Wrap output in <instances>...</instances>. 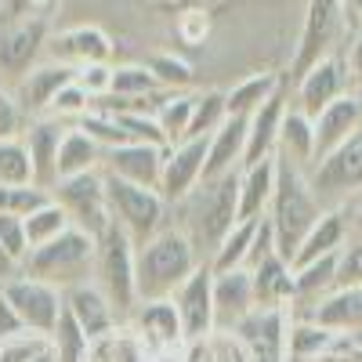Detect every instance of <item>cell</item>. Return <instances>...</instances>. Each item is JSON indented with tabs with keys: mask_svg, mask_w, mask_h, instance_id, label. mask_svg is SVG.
Segmentation results:
<instances>
[{
	"mask_svg": "<svg viewBox=\"0 0 362 362\" xmlns=\"http://www.w3.org/2000/svg\"><path fill=\"white\" fill-rule=\"evenodd\" d=\"M199 268L196 243L185 228H160L148 243L134 247V286L138 305L141 300H163L170 297L192 272Z\"/></svg>",
	"mask_w": 362,
	"mask_h": 362,
	"instance_id": "obj_1",
	"label": "cell"
},
{
	"mask_svg": "<svg viewBox=\"0 0 362 362\" xmlns=\"http://www.w3.org/2000/svg\"><path fill=\"white\" fill-rule=\"evenodd\" d=\"M322 214V203L315 199L312 185H308V174L297 170L293 163H283L279 160V170H276V192H272V203H268V225H272V235H276V254L290 264L300 239L312 232V225L319 221Z\"/></svg>",
	"mask_w": 362,
	"mask_h": 362,
	"instance_id": "obj_2",
	"label": "cell"
},
{
	"mask_svg": "<svg viewBox=\"0 0 362 362\" xmlns=\"http://www.w3.org/2000/svg\"><path fill=\"white\" fill-rule=\"evenodd\" d=\"M95 254H98V239L87 235L83 228H66L62 235H54L51 243L29 250L22 261V272L33 279H44L58 290L87 283L95 276Z\"/></svg>",
	"mask_w": 362,
	"mask_h": 362,
	"instance_id": "obj_3",
	"label": "cell"
},
{
	"mask_svg": "<svg viewBox=\"0 0 362 362\" xmlns=\"http://www.w3.org/2000/svg\"><path fill=\"white\" fill-rule=\"evenodd\" d=\"M235 196H239V170L199 181L189 192V199H181L189 210V225H192V243H203V250L214 254V247L232 232L235 225Z\"/></svg>",
	"mask_w": 362,
	"mask_h": 362,
	"instance_id": "obj_4",
	"label": "cell"
},
{
	"mask_svg": "<svg viewBox=\"0 0 362 362\" xmlns=\"http://www.w3.org/2000/svg\"><path fill=\"white\" fill-rule=\"evenodd\" d=\"M95 283L109 297L116 319H124L138 308V286H134V243L116 221L98 235L95 254Z\"/></svg>",
	"mask_w": 362,
	"mask_h": 362,
	"instance_id": "obj_5",
	"label": "cell"
},
{
	"mask_svg": "<svg viewBox=\"0 0 362 362\" xmlns=\"http://www.w3.org/2000/svg\"><path fill=\"white\" fill-rule=\"evenodd\" d=\"M105 181V199H109V214L112 221L131 235V243L141 247L148 243L160 228H163V218H167V199L156 192V189H141V185H131L124 177H112V174H102Z\"/></svg>",
	"mask_w": 362,
	"mask_h": 362,
	"instance_id": "obj_6",
	"label": "cell"
},
{
	"mask_svg": "<svg viewBox=\"0 0 362 362\" xmlns=\"http://www.w3.org/2000/svg\"><path fill=\"white\" fill-rule=\"evenodd\" d=\"M344 0H308L305 8V25H300V37H297V51H293V62H290V80H297L300 73H308L315 62L337 54V40L344 33Z\"/></svg>",
	"mask_w": 362,
	"mask_h": 362,
	"instance_id": "obj_7",
	"label": "cell"
},
{
	"mask_svg": "<svg viewBox=\"0 0 362 362\" xmlns=\"http://www.w3.org/2000/svg\"><path fill=\"white\" fill-rule=\"evenodd\" d=\"M308 185H312L315 199L322 203V210H326V203L341 206L344 199L362 192V127L344 145H337L334 153H326L319 163H312Z\"/></svg>",
	"mask_w": 362,
	"mask_h": 362,
	"instance_id": "obj_8",
	"label": "cell"
},
{
	"mask_svg": "<svg viewBox=\"0 0 362 362\" xmlns=\"http://www.w3.org/2000/svg\"><path fill=\"white\" fill-rule=\"evenodd\" d=\"M51 199H54V203L69 214L73 228H83L87 235H95V239L112 225L102 170H90V174H76V177H62V181H54Z\"/></svg>",
	"mask_w": 362,
	"mask_h": 362,
	"instance_id": "obj_9",
	"label": "cell"
},
{
	"mask_svg": "<svg viewBox=\"0 0 362 362\" xmlns=\"http://www.w3.org/2000/svg\"><path fill=\"white\" fill-rule=\"evenodd\" d=\"M4 293L11 300V308L18 315V322L25 329H33V334H51L58 315H62V290L44 283V279H33L25 276V272H18L15 279L4 283Z\"/></svg>",
	"mask_w": 362,
	"mask_h": 362,
	"instance_id": "obj_10",
	"label": "cell"
},
{
	"mask_svg": "<svg viewBox=\"0 0 362 362\" xmlns=\"http://www.w3.org/2000/svg\"><path fill=\"white\" fill-rule=\"evenodd\" d=\"M170 300H174V312L181 319L185 341H199V337L218 329V319H214V272H210V264H199L192 276L170 293Z\"/></svg>",
	"mask_w": 362,
	"mask_h": 362,
	"instance_id": "obj_11",
	"label": "cell"
},
{
	"mask_svg": "<svg viewBox=\"0 0 362 362\" xmlns=\"http://www.w3.org/2000/svg\"><path fill=\"white\" fill-rule=\"evenodd\" d=\"M297 105L305 116H319L329 102H337L341 95L351 90V80H348V66H344V54H329L322 62H315L308 73H300L297 80Z\"/></svg>",
	"mask_w": 362,
	"mask_h": 362,
	"instance_id": "obj_12",
	"label": "cell"
},
{
	"mask_svg": "<svg viewBox=\"0 0 362 362\" xmlns=\"http://www.w3.org/2000/svg\"><path fill=\"white\" fill-rule=\"evenodd\" d=\"M163 160H167V148L145 145V141H127V145H116V148H105L102 153V174L124 177V181H131V185L160 192Z\"/></svg>",
	"mask_w": 362,
	"mask_h": 362,
	"instance_id": "obj_13",
	"label": "cell"
},
{
	"mask_svg": "<svg viewBox=\"0 0 362 362\" xmlns=\"http://www.w3.org/2000/svg\"><path fill=\"white\" fill-rule=\"evenodd\" d=\"M112 37L102 25H69L62 33L47 37V58L51 62H62L69 69L90 66V62H109L112 58Z\"/></svg>",
	"mask_w": 362,
	"mask_h": 362,
	"instance_id": "obj_14",
	"label": "cell"
},
{
	"mask_svg": "<svg viewBox=\"0 0 362 362\" xmlns=\"http://www.w3.org/2000/svg\"><path fill=\"white\" fill-rule=\"evenodd\" d=\"M203 160H206V138H189L170 145L160 174V196L167 203L189 199V192L203 181Z\"/></svg>",
	"mask_w": 362,
	"mask_h": 362,
	"instance_id": "obj_15",
	"label": "cell"
},
{
	"mask_svg": "<svg viewBox=\"0 0 362 362\" xmlns=\"http://www.w3.org/2000/svg\"><path fill=\"white\" fill-rule=\"evenodd\" d=\"M131 329L145 341V348L153 351L156 358L177 355L181 348H185L181 319H177V312H174V300H170V297H163V300H141Z\"/></svg>",
	"mask_w": 362,
	"mask_h": 362,
	"instance_id": "obj_16",
	"label": "cell"
},
{
	"mask_svg": "<svg viewBox=\"0 0 362 362\" xmlns=\"http://www.w3.org/2000/svg\"><path fill=\"white\" fill-rule=\"evenodd\" d=\"M47 22H15L0 29V73L22 80L47 47Z\"/></svg>",
	"mask_w": 362,
	"mask_h": 362,
	"instance_id": "obj_17",
	"label": "cell"
},
{
	"mask_svg": "<svg viewBox=\"0 0 362 362\" xmlns=\"http://www.w3.org/2000/svg\"><path fill=\"white\" fill-rule=\"evenodd\" d=\"M62 308L76 319V326L90 337V344H95L98 337H105V334H112V329L119 326V319H116V312L109 305V297L98 290L95 279L66 286L62 290Z\"/></svg>",
	"mask_w": 362,
	"mask_h": 362,
	"instance_id": "obj_18",
	"label": "cell"
},
{
	"mask_svg": "<svg viewBox=\"0 0 362 362\" xmlns=\"http://www.w3.org/2000/svg\"><path fill=\"white\" fill-rule=\"evenodd\" d=\"M73 76H76V69H69V66H62V62H37L33 69H29L22 80H15V102L22 105V112L33 119V116H44L47 112V105H51V98L62 90L66 83H73Z\"/></svg>",
	"mask_w": 362,
	"mask_h": 362,
	"instance_id": "obj_19",
	"label": "cell"
},
{
	"mask_svg": "<svg viewBox=\"0 0 362 362\" xmlns=\"http://www.w3.org/2000/svg\"><path fill=\"white\" fill-rule=\"evenodd\" d=\"M66 124H58L51 116H33L22 131V145L29 153V163H33V185L40 189H54V160H58V145H62Z\"/></svg>",
	"mask_w": 362,
	"mask_h": 362,
	"instance_id": "obj_20",
	"label": "cell"
},
{
	"mask_svg": "<svg viewBox=\"0 0 362 362\" xmlns=\"http://www.w3.org/2000/svg\"><path fill=\"white\" fill-rule=\"evenodd\" d=\"M312 124H315V163H319L326 153H334L337 145H344L362 127V98H358V90H348V95H341L337 102H329Z\"/></svg>",
	"mask_w": 362,
	"mask_h": 362,
	"instance_id": "obj_21",
	"label": "cell"
},
{
	"mask_svg": "<svg viewBox=\"0 0 362 362\" xmlns=\"http://www.w3.org/2000/svg\"><path fill=\"white\" fill-rule=\"evenodd\" d=\"M243 153H247V116H228L225 124L206 138L203 181L239 170V163H243Z\"/></svg>",
	"mask_w": 362,
	"mask_h": 362,
	"instance_id": "obj_22",
	"label": "cell"
},
{
	"mask_svg": "<svg viewBox=\"0 0 362 362\" xmlns=\"http://www.w3.org/2000/svg\"><path fill=\"white\" fill-rule=\"evenodd\" d=\"M254 312V279L247 268L214 272V319L218 329H232L243 315Z\"/></svg>",
	"mask_w": 362,
	"mask_h": 362,
	"instance_id": "obj_23",
	"label": "cell"
},
{
	"mask_svg": "<svg viewBox=\"0 0 362 362\" xmlns=\"http://www.w3.org/2000/svg\"><path fill=\"white\" fill-rule=\"evenodd\" d=\"M283 112H286V98L283 90H276L257 112L247 116V153L239 170H247L268 156H276V138H279V124H283Z\"/></svg>",
	"mask_w": 362,
	"mask_h": 362,
	"instance_id": "obj_24",
	"label": "cell"
},
{
	"mask_svg": "<svg viewBox=\"0 0 362 362\" xmlns=\"http://www.w3.org/2000/svg\"><path fill=\"white\" fill-rule=\"evenodd\" d=\"M279 160L268 156L247 170H239V196H235V221H261L268 214L272 192H276Z\"/></svg>",
	"mask_w": 362,
	"mask_h": 362,
	"instance_id": "obj_25",
	"label": "cell"
},
{
	"mask_svg": "<svg viewBox=\"0 0 362 362\" xmlns=\"http://www.w3.org/2000/svg\"><path fill=\"white\" fill-rule=\"evenodd\" d=\"M247 272L254 279V308H293V268L279 254H268Z\"/></svg>",
	"mask_w": 362,
	"mask_h": 362,
	"instance_id": "obj_26",
	"label": "cell"
},
{
	"mask_svg": "<svg viewBox=\"0 0 362 362\" xmlns=\"http://www.w3.org/2000/svg\"><path fill=\"white\" fill-rule=\"evenodd\" d=\"M276 160L293 163L297 170L315 163V124H312V116H305L293 105H286L283 112L279 138H276Z\"/></svg>",
	"mask_w": 362,
	"mask_h": 362,
	"instance_id": "obj_27",
	"label": "cell"
},
{
	"mask_svg": "<svg viewBox=\"0 0 362 362\" xmlns=\"http://www.w3.org/2000/svg\"><path fill=\"white\" fill-rule=\"evenodd\" d=\"M344 235H348V221H344V214H341V206L322 210L319 221L312 225V232L300 239V247H297L290 268L308 264V261H319V257H329V254H341V250H344Z\"/></svg>",
	"mask_w": 362,
	"mask_h": 362,
	"instance_id": "obj_28",
	"label": "cell"
},
{
	"mask_svg": "<svg viewBox=\"0 0 362 362\" xmlns=\"http://www.w3.org/2000/svg\"><path fill=\"white\" fill-rule=\"evenodd\" d=\"M341 334L315 319H290L286 326V362H319L337 348Z\"/></svg>",
	"mask_w": 362,
	"mask_h": 362,
	"instance_id": "obj_29",
	"label": "cell"
},
{
	"mask_svg": "<svg viewBox=\"0 0 362 362\" xmlns=\"http://www.w3.org/2000/svg\"><path fill=\"white\" fill-rule=\"evenodd\" d=\"M319 326H329L337 334H355L362 329V286H337L334 293H326L319 305L308 312Z\"/></svg>",
	"mask_w": 362,
	"mask_h": 362,
	"instance_id": "obj_30",
	"label": "cell"
},
{
	"mask_svg": "<svg viewBox=\"0 0 362 362\" xmlns=\"http://www.w3.org/2000/svg\"><path fill=\"white\" fill-rule=\"evenodd\" d=\"M90 170H102V145L83 134L76 124L66 127L62 145H58V160H54V177H76V174H90Z\"/></svg>",
	"mask_w": 362,
	"mask_h": 362,
	"instance_id": "obj_31",
	"label": "cell"
},
{
	"mask_svg": "<svg viewBox=\"0 0 362 362\" xmlns=\"http://www.w3.org/2000/svg\"><path fill=\"white\" fill-rule=\"evenodd\" d=\"M337 257L341 254H329V257H319V261H308V264L293 268V305L315 308L326 293L337 290Z\"/></svg>",
	"mask_w": 362,
	"mask_h": 362,
	"instance_id": "obj_32",
	"label": "cell"
},
{
	"mask_svg": "<svg viewBox=\"0 0 362 362\" xmlns=\"http://www.w3.org/2000/svg\"><path fill=\"white\" fill-rule=\"evenodd\" d=\"M87 362H160V358L145 348V341L131 326H116L112 334H105L90 344Z\"/></svg>",
	"mask_w": 362,
	"mask_h": 362,
	"instance_id": "obj_33",
	"label": "cell"
},
{
	"mask_svg": "<svg viewBox=\"0 0 362 362\" xmlns=\"http://www.w3.org/2000/svg\"><path fill=\"white\" fill-rule=\"evenodd\" d=\"M276 90H283L279 73H254L247 80H239L232 90H225V109H228V116H250L276 95Z\"/></svg>",
	"mask_w": 362,
	"mask_h": 362,
	"instance_id": "obj_34",
	"label": "cell"
},
{
	"mask_svg": "<svg viewBox=\"0 0 362 362\" xmlns=\"http://www.w3.org/2000/svg\"><path fill=\"white\" fill-rule=\"evenodd\" d=\"M257 225L261 221H235L232 232L221 239L210 254V272H232V268H243L247 264V254L254 247V235H257Z\"/></svg>",
	"mask_w": 362,
	"mask_h": 362,
	"instance_id": "obj_35",
	"label": "cell"
},
{
	"mask_svg": "<svg viewBox=\"0 0 362 362\" xmlns=\"http://www.w3.org/2000/svg\"><path fill=\"white\" fill-rule=\"evenodd\" d=\"M22 225H25V243H29V250H37V247L51 243L54 235H62L73 221H69V214H66V210L58 206L54 199H47L44 206L33 210V214H25Z\"/></svg>",
	"mask_w": 362,
	"mask_h": 362,
	"instance_id": "obj_36",
	"label": "cell"
},
{
	"mask_svg": "<svg viewBox=\"0 0 362 362\" xmlns=\"http://www.w3.org/2000/svg\"><path fill=\"white\" fill-rule=\"evenodd\" d=\"M47 341H51V351L58 362H87V355H90V337L76 326V319L66 308L58 315L54 329L47 334Z\"/></svg>",
	"mask_w": 362,
	"mask_h": 362,
	"instance_id": "obj_37",
	"label": "cell"
},
{
	"mask_svg": "<svg viewBox=\"0 0 362 362\" xmlns=\"http://www.w3.org/2000/svg\"><path fill=\"white\" fill-rule=\"evenodd\" d=\"M192 105H196V95H189V90H170V95L163 98V105L156 109V124H160L167 145L185 141L189 119H192Z\"/></svg>",
	"mask_w": 362,
	"mask_h": 362,
	"instance_id": "obj_38",
	"label": "cell"
},
{
	"mask_svg": "<svg viewBox=\"0 0 362 362\" xmlns=\"http://www.w3.org/2000/svg\"><path fill=\"white\" fill-rule=\"evenodd\" d=\"M228 119V109H225V90H199L196 95V105H192V119H189V131H185V141L189 138H210L221 124Z\"/></svg>",
	"mask_w": 362,
	"mask_h": 362,
	"instance_id": "obj_39",
	"label": "cell"
},
{
	"mask_svg": "<svg viewBox=\"0 0 362 362\" xmlns=\"http://www.w3.org/2000/svg\"><path fill=\"white\" fill-rule=\"evenodd\" d=\"M156 90H163V87L145 69V62L112 66V87H109L112 98H145V95H156Z\"/></svg>",
	"mask_w": 362,
	"mask_h": 362,
	"instance_id": "obj_40",
	"label": "cell"
},
{
	"mask_svg": "<svg viewBox=\"0 0 362 362\" xmlns=\"http://www.w3.org/2000/svg\"><path fill=\"white\" fill-rule=\"evenodd\" d=\"M145 69L156 76V83H160L163 90H185V87L196 80V73H192V66L185 62V58L167 54V51L148 54V58H145Z\"/></svg>",
	"mask_w": 362,
	"mask_h": 362,
	"instance_id": "obj_41",
	"label": "cell"
},
{
	"mask_svg": "<svg viewBox=\"0 0 362 362\" xmlns=\"http://www.w3.org/2000/svg\"><path fill=\"white\" fill-rule=\"evenodd\" d=\"M0 185H33V163L22 138L0 141Z\"/></svg>",
	"mask_w": 362,
	"mask_h": 362,
	"instance_id": "obj_42",
	"label": "cell"
},
{
	"mask_svg": "<svg viewBox=\"0 0 362 362\" xmlns=\"http://www.w3.org/2000/svg\"><path fill=\"white\" fill-rule=\"evenodd\" d=\"M90 109H95V98H90L87 90L73 80V83H66V87L51 98V105H47L44 116L58 119V124H66V119H80V116H87Z\"/></svg>",
	"mask_w": 362,
	"mask_h": 362,
	"instance_id": "obj_43",
	"label": "cell"
},
{
	"mask_svg": "<svg viewBox=\"0 0 362 362\" xmlns=\"http://www.w3.org/2000/svg\"><path fill=\"white\" fill-rule=\"evenodd\" d=\"M47 199H51V192L40 185H0V214L25 218L37 206H44Z\"/></svg>",
	"mask_w": 362,
	"mask_h": 362,
	"instance_id": "obj_44",
	"label": "cell"
},
{
	"mask_svg": "<svg viewBox=\"0 0 362 362\" xmlns=\"http://www.w3.org/2000/svg\"><path fill=\"white\" fill-rule=\"evenodd\" d=\"M47 348H51V341L44 334L18 329V334H11V337H0V362H33Z\"/></svg>",
	"mask_w": 362,
	"mask_h": 362,
	"instance_id": "obj_45",
	"label": "cell"
},
{
	"mask_svg": "<svg viewBox=\"0 0 362 362\" xmlns=\"http://www.w3.org/2000/svg\"><path fill=\"white\" fill-rule=\"evenodd\" d=\"M62 0H0V25L15 22H47Z\"/></svg>",
	"mask_w": 362,
	"mask_h": 362,
	"instance_id": "obj_46",
	"label": "cell"
},
{
	"mask_svg": "<svg viewBox=\"0 0 362 362\" xmlns=\"http://www.w3.org/2000/svg\"><path fill=\"white\" fill-rule=\"evenodd\" d=\"M206 341H210V351H214V362H254L250 348L232 329H214V334H206Z\"/></svg>",
	"mask_w": 362,
	"mask_h": 362,
	"instance_id": "obj_47",
	"label": "cell"
},
{
	"mask_svg": "<svg viewBox=\"0 0 362 362\" xmlns=\"http://www.w3.org/2000/svg\"><path fill=\"white\" fill-rule=\"evenodd\" d=\"M29 124V116L22 112V105L15 102V95L8 87H0V141H8V138H22Z\"/></svg>",
	"mask_w": 362,
	"mask_h": 362,
	"instance_id": "obj_48",
	"label": "cell"
},
{
	"mask_svg": "<svg viewBox=\"0 0 362 362\" xmlns=\"http://www.w3.org/2000/svg\"><path fill=\"white\" fill-rule=\"evenodd\" d=\"M90 98H105L109 95V87H112V62H90V66H80L76 76H73Z\"/></svg>",
	"mask_w": 362,
	"mask_h": 362,
	"instance_id": "obj_49",
	"label": "cell"
},
{
	"mask_svg": "<svg viewBox=\"0 0 362 362\" xmlns=\"http://www.w3.org/2000/svg\"><path fill=\"white\" fill-rule=\"evenodd\" d=\"M0 247H4L18 264L25 261L29 243H25V225H22V218H15V214H0Z\"/></svg>",
	"mask_w": 362,
	"mask_h": 362,
	"instance_id": "obj_50",
	"label": "cell"
},
{
	"mask_svg": "<svg viewBox=\"0 0 362 362\" xmlns=\"http://www.w3.org/2000/svg\"><path fill=\"white\" fill-rule=\"evenodd\" d=\"M337 286H362V239L341 250L337 257Z\"/></svg>",
	"mask_w": 362,
	"mask_h": 362,
	"instance_id": "obj_51",
	"label": "cell"
},
{
	"mask_svg": "<svg viewBox=\"0 0 362 362\" xmlns=\"http://www.w3.org/2000/svg\"><path fill=\"white\" fill-rule=\"evenodd\" d=\"M206 29H210V15L199 11V8H192V11L181 15V22H177V37L185 40V44H203Z\"/></svg>",
	"mask_w": 362,
	"mask_h": 362,
	"instance_id": "obj_52",
	"label": "cell"
},
{
	"mask_svg": "<svg viewBox=\"0 0 362 362\" xmlns=\"http://www.w3.org/2000/svg\"><path fill=\"white\" fill-rule=\"evenodd\" d=\"M344 66H348V80L355 90H362V33L351 40V47L344 51Z\"/></svg>",
	"mask_w": 362,
	"mask_h": 362,
	"instance_id": "obj_53",
	"label": "cell"
},
{
	"mask_svg": "<svg viewBox=\"0 0 362 362\" xmlns=\"http://www.w3.org/2000/svg\"><path fill=\"white\" fill-rule=\"evenodd\" d=\"M18 329H25V326L18 322V315H15V308H11L4 286H0V337H11V334H18Z\"/></svg>",
	"mask_w": 362,
	"mask_h": 362,
	"instance_id": "obj_54",
	"label": "cell"
},
{
	"mask_svg": "<svg viewBox=\"0 0 362 362\" xmlns=\"http://www.w3.org/2000/svg\"><path fill=\"white\" fill-rule=\"evenodd\" d=\"M177 362H214V351H210V341H185V348L177 351Z\"/></svg>",
	"mask_w": 362,
	"mask_h": 362,
	"instance_id": "obj_55",
	"label": "cell"
},
{
	"mask_svg": "<svg viewBox=\"0 0 362 362\" xmlns=\"http://www.w3.org/2000/svg\"><path fill=\"white\" fill-rule=\"evenodd\" d=\"M18 272H22V264H18V261H15V257L4 250V247H0V286H4L8 279H15Z\"/></svg>",
	"mask_w": 362,
	"mask_h": 362,
	"instance_id": "obj_56",
	"label": "cell"
},
{
	"mask_svg": "<svg viewBox=\"0 0 362 362\" xmlns=\"http://www.w3.org/2000/svg\"><path fill=\"white\" fill-rule=\"evenodd\" d=\"M344 11H348L351 18H358V22H362V0H344Z\"/></svg>",
	"mask_w": 362,
	"mask_h": 362,
	"instance_id": "obj_57",
	"label": "cell"
},
{
	"mask_svg": "<svg viewBox=\"0 0 362 362\" xmlns=\"http://www.w3.org/2000/svg\"><path fill=\"white\" fill-rule=\"evenodd\" d=\"M33 362H58V358H54V351H51V348H47V351H44V355H37V358H33Z\"/></svg>",
	"mask_w": 362,
	"mask_h": 362,
	"instance_id": "obj_58",
	"label": "cell"
}]
</instances>
